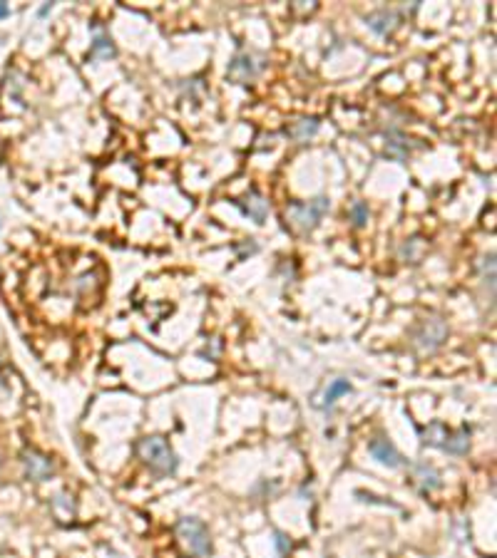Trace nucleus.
<instances>
[{
	"instance_id": "nucleus-17",
	"label": "nucleus",
	"mask_w": 497,
	"mask_h": 558,
	"mask_svg": "<svg viewBox=\"0 0 497 558\" xmlns=\"http://www.w3.org/2000/svg\"><path fill=\"white\" fill-rule=\"evenodd\" d=\"M348 216L358 229H363V226L368 224V206H365L363 201H353L348 209Z\"/></svg>"
},
{
	"instance_id": "nucleus-2",
	"label": "nucleus",
	"mask_w": 497,
	"mask_h": 558,
	"mask_svg": "<svg viewBox=\"0 0 497 558\" xmlns=\"http://www.w3.org/2000/svg\"><path fill=\"white\" fill-rule=\"evenodd\" d=\"M177 539L189 556H209L212 554L209 529L199 519H192V516L179 519L177 521Z\"/></svg>"
},
{
	"instance_id": "nucleus-12",
	"label": "nucleus",
	"mask_w": 497,
	"mask_h": 558,
	"mask_svg": "<svg viewBox=\"0 0 497 558\" xmlns=\"http://www.w3.org/2000/svg\"><path fill=\"white\" fill-rule=\"evenodd\" d=\"M443 449L448 454H465L470 449V432L468 430H460V432H450L448 439H445Z\"/></svg>"
},
{
	"instance_id": "nucleus-9",
	"label": "nucleus",
	"mask_w": 497,
	"mask_h": 558,
	"mask_svg": "<svg viewBox=\"0 0 497 558\" xmlns=\"http://www.w3.org/2000/svg\"><path fill=\"white\" fill-rule=\"evenodd\" d=\"M365 23H368V28L375 30L378 35H388L390 30L398 25V15H395L393 10H378V13H370L368 18H365Z\"/></svg>"
},
{
	"instance_id": "nucleus-8",
	"label": "nucleus",
	"mask_w": 497,
	"mask_h": 558,
	"mask_svg": "<svg viewBox=\"0 0 497 558\" xmlns=\"http://www.w3.org/2000/svg\"><path fill=\"white\" fill-rule=\"evenodd\" d=\"M256 72H259V65H256L254 58L247 55V53H239L237 58L232 60V65H229V77H232L234 82H239V84L254 80Z\"/></svg>"
},
{
	"instance_id": "nucleus-7",
	"label": "nucleus",
	"mask_w": 497,
	"mask_h": 558,
	"mask_svg": "<svg viewBox=\"0 0 497 558\" xmlns=\"http://www.w3.org/2000/svg\"><path fill=\"white\" fill-rule=\"evenodd\" d=\"M368 452H370V456H373L375 461L390 466V469L400 466V461H403V459H400V454H398V449H395V447L390 444L388 439H383V437H375V439H370Z\"/></svg>"
},
{
	"instance_id": "nucleus-10",
	"label": "nucleus",
	"mask_w": 497,
	"mask_h": 558,
	"mask_svg": "<svg viewBox=\"0 0 497 558\" xmlns=\"http://www.w3.org/2000/svg\"><path fill=\"white\" fill-rule=\"evenodd\" d=\"M351 392V385H348V380H331V385L326 387L324 390V395L319 397V402L316 405L321 407V410H326V407H331L333 405L336 400H338L341 395H348Z\"/></svg>"
},
{
	"instance_id": "nucleus-18",
	"label": "nucleus",
	"mask_w": 497,
	"mask_h": 558,
	"mask_svg": "<svg viewBox=\"0 0 497 558\" xmlns=\"http://www.w3.org/2000/svg\"><path fill=\"white\" fill-rule=\"evenodd\" d=\"M5 15H10V8L8 3H0V18H5Z\"/></svg>"
},
{
	"instance_id": "nucleus-15",
	"label": "nucleus",
	"mask_w": 497,
	"mask_h": 558,
	"mask_svg": "<svg viewBox=\"0 0 497 558\" xmlns=\"http://www.w3.org/2000/svg\"><path fill=\"white\" fill-rule=\"evenodd\" d=\"M90 58H114V48H112V43H109L107 38H95V43H92V50H90Z\"/></svg>"
},
{
	"instance_id": "nucleus-6",
	"label": "nucleus",
	"mask_w": 497,
	"mask_h": 558,
	"mask_svg": "<svg viewBox=\"0 0 497 558\" xmlns=\"http://www.w3.org/2000/svg\"><path fill=\"white\" fill-rule=\"evenodd\" d=\"M237 204L251 221H256V224H264L266 216H269V201H266L256 189H249Z\"/></svg>"
},
{
	"instance_id": "nucleus-14",
	"label": "nucleus",
	"mask_w": 497,
	"mask_h": 558,
	"mask_svg": "<svg viewBox=\"0 0 497 558\" xmlns=\"http://www.w3.org/2000/svg\"><path fill=\"white\" fill-rule=\"evenodd\" d=\"M448 434H450V432L445 430L440 422H433L428 430H423V442H425V444H433V447H443L445 439H448Z\"/></svg>"
},
{
	"instance_id": "nucleus-13",
	"label": "nucleus",
	"mask_w": 497,
	"mask_h": 558,
	"mask_svg": "<svg viewBox=\"0 0 497 558\" xmlns=\"http://www.w3.org/2000/svg\"><path fill=\"white\" fill-rule=\"evenodd\" d=\"M415 479L420 481V489H423V491H433V489H438V486H440L438 471H435L433 466H428V464L415 466Z\"/></svg>"
},
{
	"instance_id": "nucleus-16",
	"label": "nucleus",
	"mask_w": 497,
	"mask_h": 558,
	"mask_svg": "<svg viewBox=\"0 0 497 558\" xmlns=\"http://www.w3.org/2000/svg\"><path fill=\"white\" fill-rule=\"evenodd\" d=\"M385 152H388L390 157H395V159H405V154H408V144H405V139L400 137V134H393V137H388Z\"/></svg>"
},
{
	"instance_id": "nucleus-1",
	"label": "nucleus",
	"mask_w": 497,
	"mask_h": 558,
	"mask_svg": "<svg viewBox=\"0 0 497 558\" xmlns=\"http://www.w3.org/2000/svg\"><path fill=\"white\" fill-rule=\"evenodd\" d=\"M137 454L157 476H169L177 471L179 459L164 437H144L137 444Z\"/></svg>"
},
{
	"instance_id": "nucleus-3",
	"label": "nucleus",
	"mask_w": 497,
	"mask_h": 558,
	"mask_svg": "<svg viewBox=\"0 0 497 558\" xmlns=\"http://www.w3.org/2000/svg\"><path fill=\"white\" fill-rule=\"evenodd\" d=\"M328 209H331V201L326 199V196L306 201V204L294 201V204H289V209H286V219L291 221V226H296L299 231L309 234V231H314L316 226L321 224V219L328 214Z\"/></svg>"
},
{
	"instance_id": "nucleus-4",
	"label": "nucleus",
	"mask_w": 497,
	"mask_h": 558,
	"mask_svg": "<svg viewBox=\"0 0 497 558\" xmlns=\"http://www.w3.org/2000/svg\"><path fill=\"white\" fill-rule=\"evenodd\" d=\"M445 338H448V325H445L440 318H425L423 323H420V328L415 330V335H413L415 345H418L423 353H425V350L430 353V350L440 348Z\"/></svg>"
},
{
	"instance_id": "nucleus-5",
	"label": "nucleus",
	"mask_w": 497,
	"mask_h": 558,
	"mask_svg": "<svg viewBox=\"0 0 497 558\" xmlns=\"http://www.w3.org/2000/svg\"><path fill=\"white\" fill-rule=\"evenodd\" d=\"M23 466H25V474L30 476L33 481H45L53 476L55 466H53V459L45 454H40V452L35 449H25L23 452Z\"/></svg>"
},
{
	"instance_id": "nucleus-11",
	"label": "nucleus",
	"mask_w": 497,
	"mask_h": 558,
	"mask_svg": "<svg viewBox=\"0 0 497 558\" xmlns=\"http://www.w3.org/2000/svg\"><path fill=\"white\" fill-rule=\"evenodd\" d=\"M316 132H319V122H316V119H299V122H294L289 129H286V134H289L294 142H309Z\"/></svg>"
},
{
	"instance_id": "nucleus-19",
	"label": "nucleus",
	"mask_w": 497,
	"mask_h": 558,
	"mask_svg": "<svg viewBox=\"0 0 497 558\" xmlns=\"http://www.w3.org/2000/svg\"><path fill=\"white\" fill-rule=\"evenodd\" d=\"M0 390H5V377H3V363H0Z\"/></svg>"
}]
</instances>
